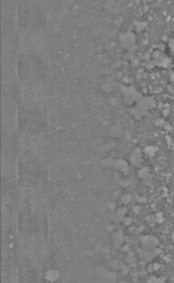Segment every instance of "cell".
Instances as JSON below:
<instances>
[{
	"label": "cell",
	"instance_id": "obj_1",
	"mask_svg": "<svg viewBox=\"0 0 174 283\" xmlns=\"http://www.w3.org/2000/svg\"><path fill=\"white\" fill-rule=\"evenodd\" d=\"M115 166H116V168H118V169L120 170L121 171H126L127 168H128L127 163H126L124 161H122V160L117 161V162H115Z\"/></svg>",
	"mask_w": 174,
	"mask_h": 283
}]
</instances>
